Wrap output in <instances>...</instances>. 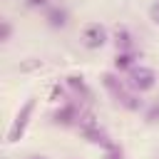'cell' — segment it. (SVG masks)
<instances>
[{
    "label": "cell",
    "instance_id": "1",
    "mask_svg": "<svg viewBox=\"0 0 159 159\" xmlns=\"http://www.w3.org/2000/svg\"><path fill=\"white\" fill-rule=\"evenodd\" d=\"M107 40H109V32H107L104 25H99V22H87V25L82 27V35H80L82 47H87V50H99V47L107 45Z\"/></svg>",
    "mask_w": 159,
    "mask_h": 159
},
{
    "label": "cell",
    "instance_id": "2",
    "mask_svg": "<svg viewBox=\"0 0 159 159\" xmlns=\"http://www.w3.org/2000/svg\"><path fill=\"white\" fill-rule=\"evenodd\" d=\"M129 84H132V89H137L139 94L142 92H149V89H154L157 87V72L152 70V67H144V65H134L132 70H129Z\"/></svg>",
    "mask_w": 159,
    "mask_h": 159
},
{
    "label": "cell",
    "instance_id": "3",
    "mask_svg": "<svg viewBox=\"0 0 159 159\" xmlns=\"http://www.w3.org/2000/svg\"><path fill=\"white\" fill-rule=\"evenodd\" d=\"M32 109H35V99L30 97V99H27V102L20 107V112L15 114V122H12L10 132H7V142H10V144H15V142L22 137V132H25V127H27L30 117H32Z\"/></svg>",
    "mask_w": 159,
    "mask_h": 159
},
{
    "label": "cell",
    "instance_id": "4",
    "mask_svg": "<svg viewBox=\"0 0 159 159\" xmlns=\"http://www.w3.org/2000/svg\"><path fill=\"white\" fill-rule=\"evenodd\" d=\"M45 22H47V27H52V30L67 27V22H70L67 7H62V5H50V7L45 10Z\"/></svg>",
    "mask_w": 159,
    "mask_h": 159
},
{
    "label": "cell",
    "instance_id": "5",
    "mask_svg": "<svg viewBox=\"0 0 159 159\" xmlns=\"http://www.w3.org/2000/svg\"><path fill=\"white\" fill-rule=\"evenodd\" d=\"M52 122H55V124H62V127L77 124V122H80V112H77L75 104H62V107L52 114Z\"/></svg>",
    "mask_w": 159,
    "mask_h": 159
},
{
    "label": "cell",
    "instance_id": "6",
    "mask_svg": "<svg viewBox=\"0 0 159 159\" xmlns=\"http://www.w3.org/2000/svg\"><path fill=\"white\" fill-rule=\"evenodd\" d=\"M102 84L107 87V92H109L117 102H122V99H124V94H127V92H124V87H122V82H119V77H117V75L104 72V75H102Z\"/></svg>",
    "mask_w": 159,
    "mask_h": 159
},
{
    "label": "cell",
    "instance_id": "7",
    "mask_svg": "<svg viewBox=\"0 0 159 159\" xmlns=\"http://www.w3.org/2000/svg\"><path fill=\"white\" fill-rule=\"evenodd\" d=\"M134 62H137V55H134V50L117 52V57H114V70H117V72H129V70L134 67Z\"/></svg>",
    "mask_w": 159,
    "mask_h": 159
},
{
    "label": "cell",
    "instance_id": "8",
    "mask_svg": "<svg viewBox=\"0 0 159 159\" xmlns=\"http://www.w3.org/2000/svg\"><path fill=\"white\" fill-rule=\"evenodd\" d=\"M67 84L77 92V94H82L84 99H89V89H87V84H84V77H80V75H72V77H67Z\"/></svg>",
    "mask_w": 159,
    "mask_h": 159
},
{
    "label": "cell",
    "instance_id": "9",
    "mask_svg": "<svg viewBox=\"0 0 159 159\" xmlns=\"http://www.w3.org/2000/svg\"><path fill=\"white\" fill-rule=\"evenodd\" d=\"M124 109H129V112H139L142 107H144V99L142 97H137V94H124V99L119 102Z\"/></svg>",
    "mask_w": 159,
    "mask_h": 159
},
{
    "label": "cell",
    "instance_id": "10",
    "mask_svg": "<svg viewBox=\"0 0 159 159\" xmlns=\"http://www.w3.org/2000/svg\"><path fill=\"white\" fill-rule=\"evenodd\" d=\"M114 42H117V47H119V52H124V50H132V35L127 32V30H117V35H114Z\"/></svg>",
    "mask_w": 159,
    "mask_h": 159
},
{
    "label": "cell",
    "instance_id": "11",
    "mask_svg": "<svg viewBox=\"0 0 159 159\" xmlns=\"http://www.w3.org/2000/svg\"><path fill=\"white\" fill-rule=\"evenodd\" d=\"M144 122H147V124H157V122H159V99H154V102L147 107V112H144Z\"/></svg>",
    "mask_w": 159,
    "mask_h": 159
},
{
    "label": "cell",
    "instance_id": "12",
    "mask_svg": "<svg viewBox=\"0 0 159 159\" xmlns=\"http://www.w3.org/2000/svg\"><path fill=\"white\" fill-rule=\"evenodd\" d=\"M10 37H12V22L0 20V42H10Z\"/></svg>",
    "mask_w": 159,
    "mask_h": 159
},
{
    "label": "cell",
    "instance_id": "13",
    "mask_svg": "<svg viewBox=\"0 0 159 159\" xmlns=\"http://www.w3.org/2000/svg\"><path fill=\"white\" fill-rule=\"evenodd\" d=\"M149 20H152L154 25H159V0H154V2L149 5Z\"/></svg>",
    "mask_w": 159,
    "mask_h": 159
},
{
    "label": "cell",
    "instance_id": "14",
    "mask_svg": "<svg viewBox=\"0 0 159 159\" xmlns=\"http://www.w3.org/2000/svg\"><path fill=\"white\" fill-rule=\"evenodd\" d=\"M102 159H122V154H119V149H114V147H112V149H107V152H104V157H102Z\"/></svg>",
    "mask_w": 159,
    "mask_h": 159
},
{
    "label": "cell",
    "instance_id": "15",
    "mask_svg": "<svg viewBox=\"0 0 159 159\" xmlns=\"http://www.w3.org/2000/svg\"><path fill=\"white\" fill-rule=\"evenodd\" d=\"M62 97H65V92H62L60 87H55V89H52V99H55V102H60Z\"/></svg>",
    "mask_w": 159,
    "mask_h": 159
},
{
    "label": "cell",
    "instance_id": "16",
    "mask_svg": "<svg viewBox=\"0 0 159 159\" xmlns=\"http://www.w3.org/2000/svg\"><path fill=\"white\" fill-rule=\"evenodd\" d=\"M47 5V0H27V7H42Z\"/></svg>",
    "mask_w": 159,
    "mask_h": 159
},
{
    "label": "cell",
    "instance_id": "17",
    "mask_svg": "<svg viewBox=\"0 0 159 159\" xmlns=\"http://www.w3.org/2000/svg\"><path fill=\"white\" fill-rule=\"evenodd\" d=\"M30 159H45V157H30Z\"/></svg>",
    "mask_w": 159,
    "mask_h": 159
}]
</instances>
